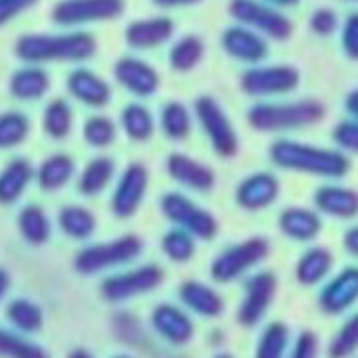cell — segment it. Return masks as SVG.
I'll return each instance as SVG.
<instances>
[{"label": "cell", "instance_id": "obj_43", "mask_svg": "<svg viewBox=\"0 0 358 358\" xmlns=\"http://www.w3.org/2000/svg\"><path fill=\"white\" fill-rule=\"evenodd\" d=\"M334 143L340 147V151L358 153V122L357 120H344L334 128Z\"/></svg>", "mask_w": 358, "mask_h": 358}, {"label": "cell", "instance_id": "obj_52", "mask_svg": "<svg viewBox=\"0 0 358 358\" xmlns=\"http://www.w3.org/2000/svg\"><path fill=\"white\" fill-rule=\"evenodd\" d=\"M67 358H92V355L86 352V350H82V348H78V350H71Z\"/></svg>", "mask_w": 358, "mask_h": 358}, {"label": "cell", "instance_id": "obj_32", "mask_svg": "<svg viewBox=\"0 0 358 358\" xmlns=\"http://www.w3.org/2000/svg\"><path fill=\"white\" fill-rule=\"evenodd\" d=\"M122 128H124V132L128 134L130 141L143 143V141L151 138V134L155 130V122H153L151 111L145 105L130 103L122 111Z\"/></svg>", "mask_w": 358, "mask_h": 358}, {"label": "cell", "instance_id": "obj_34", "mask_svg": "<svg viewBox=\"0 0 358 358\" xmlns=\"http://www.w3.org/2000/svg\"><path fill=\"white\" fill-rule=\"evenodd\" d=\"M159 126L164 130V134L170 141H185L191 134V113L189 109L178 103V101H170L162 107V115H159Z\"/></svg>", "mask_w": 358, "mask_h": 358}, {"label": "cell", "instance_id": "obj_30", "mask_svg": "<svg viewBox=\"0 0 358 358\" xmlns=\"http://www.w3.org/2000/svg\"><path fill=\"white\" fill-rule=\"evenodd\" d=\"M113 174H115V164L111 157H105V155L94 157L78 178V191L82 195H88V197L99 195L101 191L107 189Z\"/></svg>", "mask_w": 358, "mask_h": 358}, {"label": "cell", "instance_id": "obj_10", "mask_svg": "<svg viewBox=\"0 0 358 358\" xmlns=\"http://www.w3.org/2000/svg\"><path fill=\"white\" fill-rule=\"evenodd\" d=\"M241 90L250 96L287 94L300 86V71L294 65H264L243 71Z\"/></svg>", "mask_w": 358, "mask_h": 358}, {"label": "cell", "instance_id": "obj_6", "mask_svg": "<svg viewBox=\"0 0 358 358\" xmlns=\"http://www.w3.org/2000/svg\"><path fill=\"white\" fill-rule=\"evenodd\" d=\"M159 208L166 220H170L176 229L187 231L195 239L212 241L218 235V220L214 214L182 193H166L159 199Z\"/></svg>", "mask_w": 358, "mask_h": 358}, {"label": "cell", "instance_id": "obj_23", "mask_svg": "<svg viewBox=\"0 0 358 358\" xmlns=\"http://www.w3.org/2000/svg\"><path fill=\"white\" fill-rule=\"evenodd\" d=\"M178 298L191 313L206 319H218L224 313L222 296L201 281H185L178 287Z\"/></svg>", "mask_w": 358, "mask_h": 358}, {"label": "cell", "instance_id": "obj_50", "mask_svg": "<svg viewBox=\"0 0 358 358\" xmlns=\"http://www.w3.org/2000/svg\"><path fill=\"white\" fill-rule=\"evenodd\" d=\"M157 6H166V8H176V6H191L197 4L201 0H153Z\"/></svg>", "mask_w": 358, "mask_h": 358}, {"label": "cell", "instance_id": "obj_24", "mask_svg": "<svg viewBox=\"0 0 358 358\" xmlns=\"http://www.w3.org/2000/svg\"><path fill=\"white\" fill-rule=\"evenodd\" d=\"M67 90L88 107H105L111 99L109 84L90 69H76L67 78Z\"/></svg>", "mask_w": 358, "mask_h": 358}, {"label": "cell", "instance_id": "obj_51", "mask_svg": "<svg viewBox=\"0 0 358 358\" xmlns=\"http://www.w3.org/2000/svg\"><path fill=\"white\" fill-rule=\"evenodd\" d=\"M8 285H10V277H8V273L4 268H0V302L8 292Z\"/></svg>", "mask_w": 358, "mask_h": 358}, {"label": "cell", "instance_id": "obj_41", "mask_svg": "<svg viewBox=\"0 0 358 358\" xmlns=\"http://www.w3.org/2000/svg\"><path fill=\"white\" fill-rule=\"evenodd\" d=\"M358 350V313L352 315L334 336L327 355L329 358H350Z\"/></svg>", "mask_w": 358, "mask_h": 358}, {"label": "cell", "instance_id": "obj_26", "mask_svg": "<svg viewBox=\"0 0 358 358\" xmlns=\"http://www.w3.org/2000/svg\"><path fill=\"white\" fill-rule=\"evenodd\" d=\"M73 172H76L73 159L65 153H55L38 166L36 178L42 191H59L71 180Z\"/></svg>", "mask_w": 358, "mask_h": 358}, {"label": "cell", "instance_id": "obj_44", "mask_svg": "<svg viewBox=\"0 0 358 358\" xmlns=\"http://www.w3.org/2000/svg\"><path fill=\"white\" fill-rule=\"evenodd\" d=\"M310 29L317 34V36H331L336 29H338V15L336 10L323 6V8H317L310 17Z\"/></svg>", "mask_w": 358, "mask_h": 358}, {"label": "cell", "instance_id": "obj_19", "mask_svg": "<svg viewBox=\"0 0 358 358\" xmlns=\"http://www.w3.org/2000/svg\"><path fill=\"white\" fill-rule=\"evenodd\" d=\"M168 174L172 176V180H176L178 185L197 191V193H206L212 191L216 185V174L210 166L185 155V153H172L166 162Z\"/></svg>", "mask_w": 358, "mask_h": 358}, {"label": "cell", "instance_id": "obj_7", "mask_svg": "<svg viewBox=\"0 0 358 358\" xmlns=\"http://www.w3.org/2000/svg\"><path fill=\"white\" fill-rule=\"evenodd\" d=\"M229 13L241 25L258 31L260 36L264 34L277 42H285L294 34V23L287 15L258 0H231Z\"/></svg>", "mask_w": 358, "mask_h": 358}, {"label": "cell", "instance_id": "obj_22", "mask_svg": "<svg viewBox=\"0 0 358 358\" xmlns=\"http://www.w3.org/2000/svg\"><path fill=\"white\" fill-rule=\"evenodd\" d=\"M172 34H174V21L168 17L138 19L126 27V42L132 48L147 50V48L162 46L172 38Z\"/></svg>", "mask_w": 358, "mask_h": 358}, {"label": "cell", "instance_id": "obj_21", "mask_svg": "<svg viewBox=\"0 0 358 358\" xmlns=\"http://www.w3.org/2000/svg\"><path fill=\"white\" fill-rule=\"evenodd\" d=\"M279 231L292 241L308 243L321 235L323 220L319 212L315 210H308L302 206H289L279 216Z\"/></svg>", "mask_w": 358, "mask_h": 358}, {"label": "cell", "instance_id": "obj_4", "mask_svg": "<svg viewBox=\"0 0 358 358\" xmlns=\"http://www.w3.org/2000/svg\"><path fill=\"white\" fill-rule=\"evenodd\" d=\"M271 252L266 237H250L227 250H222L210 266V275L216 283H233L258 266Z\"/></svg>", "mask_w": 358, "mask_h": 358}, {"label": "cell", "instance_id": "obj_39", "mask_svg": "<svg viewBox=\"0 0 358 358\" xmlns=\"http://www.w3.org/2000/svg\"><path fill=\"white\" fill-rule=\"evenodd\" d=\"M29 132V122L19 111L0 113V149L17 147L25 141Z\"/></svg>", "mask_w": 358, "mask_h": 358}, {"label": "cell", "instance_id": "obj_15", "mask_svg": "<svg viewBox=\"0 0 358 358\" xmlns=\"http://www.w3.org/2000/svg\"><path fill=\"white\" fill-rule=\"evenodd\" d=\"M279 193H281V185L275 174L254 172L237 185L235 201L245 212H260L273 206Z\"/></svg>", "mask_w": 358, "mask_h": 358}, {"label": "cell", "instance_id": "obj_37", "mask_svg": "<svg viewBox=\"0 0 358 358\" xmlns=\"http://www.w3.org/2000/svg\"><path fill=\"white\" fill-rule=\"evenodd\" d=\"M289 346V327L283 321H273L262 331L254 358H285Z\"/></svg>", "mask_w": 358, "mask_h": 358}, {"label": "cell", "instance_id": "obj_56", "mask_svg": "<svg viewBox=\"0 0 358 358\" xmlns=\"http://www.w3.org/2000/svg\"><path fill=\"white\" fill-rule=\"evenodd\" d=\"M350 2H358V0H350Z\"/></svg>", "mask_w": 358, "mask_h": 358}, {"label": "cell", "instance_id": "obj_29", "mask_svg": "<svg viewBox=\"0 0 358 358\" xmlns=\"http://www.w3.org/2000/svg\"><path fill=\"white\" fill-rule=\"evenodd\" d=\"M57 220H59V229L69 239H76V241L88 239L96 231L94 214L84 206H65V208H61Z\"/></svg>", "mask_w": 358, "mask_h": 358}, {"label": "cell", "instance_id": "obj_9", "mask_svg": "<svg viewBox=\"0 0 358 358\" xmlns=\"http://www.w3.org/2000/svg\"><path fill=\"white\" fill-rule=\"evenodd\" d=\"M164 281V271L157 264H145L134 271L117 273L101 283V296L107 302H126L130 298L157 289Z\"/></svg>", "mask_w": 358, "mask_h": 358}, {"label": "cell", "instance_id": "obj_55", "mask_svg": "<svg viewBox=\"0 0 358 358\" xmlns=\"http://www.w3.org/2000/svg\"><path fill=\"white\" fill-rule=\"evenodd\" d=\"M111 358H132V357H126V355H117V357H111Z\"/></svg>", "mask_w": 358, "mask_h": 358}, {"label": "cell", "instance_id": "obj_31", "mask_svg": "<svg viewBox=\"0 0 358 358\" xmlns=\"http://www.w3.org/2000/svg\"><path fill=\"white\" fill-rule=\"evenodd\" d=\"M17 224H19L21 237L31 245H42L50 239V222H48L46 212L40 206H34V203L25 206L19 212Z\"/></svg>", "mask_w": 358, "mask_h": 358}, {"label": "cell", "instance_id": "obj_20", "mask_svg": "<svg viewBox=\"0 0 358 358\" xmlns=\"http://www.w3.org/2000/svg\"><path fill=\"white\" fill-rule=\"evenodd\" d=\"M315 206L325 216L352 220L358 216V191L350 187L323 185L315 191Z\"/></svg>", "mask_w": 358, "mask_h": 358}, {"label": "cell", "instance_id": "obj_36", "mask_svg": "<svg viewBox=\"0 0 358 358\" xmlns=\"http://www.w3.org/2000/svg\"><path fill=\"white\" fill-rule=\"evenodd\" d=\"M6 319L10 321V325L23 334H34L42 329L44 323V315L42 308L25 298H17L6 306Z\"/></svg>", "mask_w": 358, "mask_h": 358}, {"label": "cell", "instance_id": "obj_47", "mask_svg": "<svg viewBox=\"0 0 358 358\" xmlns=\"http://www.w3.org/2000/svg\"><path fill=\"white\" fill-rule=\"evenodd\" d=\"M38 0H0V25H6L17 15L31 8Z\"/></svg>", "mask_w": 358, "mask_h": 358}, {"label": "cell", "instance_id": "obj_5", "mask_svg": "<svg viewBox=\"0 0 358 358\" xmlns=\"http://www.w3.org/2000/svg\"><path fill=\"white\" fill-rule=\"evenodd\" d=\"M143 252V241L136 235H124L113 241L94 243L78 252L73 266L80 275H96L101 271L128 264Z\"/></svg>", "mask_w": 358, "mask_h": 358}, {"label": "cell", "instance_id": "obj_49", "mask_svg": "<svg viewBox=\"0 0 358 358\" xmlns=\"http://www.w3.org/2000/svg\"><path fill=\"white\" fill-rule=\"evenodd\" d=\"M344 105H346V111L352 115V120H357L358 122V88L357 90H352V92H348Z\"/></svg>", "mask_w": 358, "mask_h": 358}, {"label": "cell", "instance_id": "obj_12", "mask_svg": "<svg viewBox=\"0 0 358 358\" xmlns=\"http://www.w3.org/2000/svg\"><path fill=\"white\" fill-rule=\"evenodd\" d=\"M124 13V0H61L52 8L59 25H80L109 21Z\"/></svg>", "mask_w": 358, "mask_h": 358}, {"label": "cell", "instance_id": "obj_28", "mask_svg": "<svg viewBox=\"0 0 358 358\" xmlns=\"http://www.w3.org/2000/svg\"><path fill=\"white\" fill-rule=\"evenodd\" d=\"M50 86V78L42 67H23L10 76L8 88L10 94L21 101H36L46 94Z\"/></svg>", "mask_w": 358, "mask_h": 358}, {"label": "cell", "instance_id": "obj_25", "mask_svg": "<svg viewBox=\"0 0 358 358\" xmlns=\"http://www.w3.org/2000/svg\"><path fill=\"white\" fill-rule=\"evenodd\" d=\"M334 268V254L329 248H310L306 250L298 264H296V279L300 285L304 287H313V285H319L327 279V275L331 273Z\"/></svg>", "mask_w": 358, "mask_h": 358}, {"label": "cell", "instance_id": "obj_45", "mask_svg": "<svg viewBox=\"0 0 358 358\" xmlns=\"http://www.w3.org/2000/svg\"><path fill=\"white\" fill-rule=\"evenodd\" d=\"M342 48L346 52L348 59L358 61V13H352L346 23H344V31H342Z\"/></svg>", "mask_w": 358, "mask_h": 358}, {"label": "cell", "instance_id": "obj_8", "mask_svg": "<svg viewBox=\"0 0 358 358\" xmlns=\"http://www.w3.org/2000/svg\"><path fill=\"white\" fill-rule=\"evenodd\" d=\"M195 115L212 145V149L216 151V155L220 157H235L239 153V136L237 130L233 126V122L229 120L227 111L220 107V103L214 96H199L195 101Z\"/></svg>", "mask_w": 358, "mask_h": 358}, {"label": "cell", "instance_id": "obj_13", "mask_svg": "<svg viewBox=\"0 0 358 358\" xmlns=\"http://www.w3.org/2000/svg\"><path fill=\"white\" fill-rule=\"evenodd\" d=\"M149 187V172L143 164H128L122 172L113 195H111V212L117 218H130L141 208Z\"/></svg>", "mask_w": 358, "mask_h": 358}, {"label": "cell", "instance_id": "obj_33", "mask_svg": "<svg viewBox=\"0 0 358 358\" xmlns=\"http://www.w3.org/2000/svg\"><path fill=\"white\" fill-rule=\"evenodd\" d=\"M71 126H73V113H71L69 103L63 101V99H52L44 107V113H42V128H44V132L50 138L61 141V138H65L71 132Z\"/></svg>", "mask_w": 358, "mask_h": 358}, {"label": "cell", "instance_id": "obj_16", "mask_svg": "<svg viewBox=\"0 0 358 358\" xmlns=\"http://www.w3.org/2000/svg\"><path fill=\"white\" fill-rule=\"evenodd\" d=\"M151 325L155 334L172 346H185L195 336L191 317L174 304H157L151 313Z\"/></svg>", "mask_w": 358, "mask_h": 358}, {"label": "cell", "instance_id": "obj_1", "mask_svg": "<svg viewBox=\"0 0 358 358\" xmlns=\"http://www.w3.org/2000/svg\"><path fill=\"white\" fill-rule=\"evenodd\" d=\"M268 157L277 168L319 178H342L350 172L346 153L289 138L275 141L268 149Z\"/></svg>", "mask_w": 358, "mask_h": 358}, {"label": "cell", "instance_id": "obj_11", "mask_svg": "<svg viewBox=\"0 0 358 358\" xmlns=\"http://www.w3.org/2000/svg\"><path fill=\"white\" fill-rule=\"evenodd\" d=\"M277 296V277L271 271H260L245 281V296L237 310V323L241 327H256L268 313Z\"/></svg>", "mask_w": 358, "mask_h": 358}, {"label": "cell", "instance_id": "obj_46", "mask_svg": "<svg viewBox=\"0 0 358 358\" xmlns=\"http://www.w3.org/2000/svg\"><path fill=\"white\" fill-rule=\"evenodd\" d=\"M319 357V338L313 331H302L292 348L289 358H317Z\"/></svg>", "mask_w": 358, "mask_h": 358}, {"label": "cell", "instance_id": "obj_54", "mask_svg": "<svg viewBox=\"0 0 358 358\" xmlns=\"http://www.w3.org/2000/svg\"><path fill=\"white\" fill-rule=\"evenodd\" d=\"M214 358H235V357H231V355H218V357H214Z\"/></svg>", "mask_w": 358, "mask_h": 358}, {"label": "cell", "instance_id": "obj_18", "mask_svg": "<svg viewBox=\"0 0 358 358\" xmlns=\"http://www.w3.org/2000/svg\"><path fill=\"white\" fill-rule=\"evenodd\" d=\"M113 76L128 92L136 96H151L159 88V73L155 67L134 57L120 59L113 67Z\"/></svg>", "mask_w": 358, "mask_h": 358}, {"label": "cell", "instance_id": "obj_53", "mask_svg": "<svg viewBox=\"0 0 358 358\" xmlns=\"http://www.w3.org/2000/svg\"><path fill=\"white\" fill-rule=\"evenodd\" d=\"M268 2H273V4H277V6H294V4H298L300 0H268Z\"/></svg>", "mask_w": 358, "mask_h": 358}, {"label": "cell", "instance_id": "obj_2", "mask_svg": "<svg viewBox=\"0 0 358 358\" xmlns=\"http://www.w3.org/2000/svg\"><path fill=\"white\" fill-rule=\"evenodd\" d=\"M96 40L86 31L71 34H25L15 44V55L27 63L48 61H86L94 57Z\"/></svg>", "mask_w": 358, "mask_h": 358}, {"label": "cell", "instance_id": "obj_27", "mask_svg": "<svg viewBox=\"0 0 358 358\" xmlns=\"http://www.w3.org/2000/svg\"><path fill=\"white\" fill-rule=\"evenodd\" d=\"M34 176L31 164L23 157H17L6 164V168L0 172V203H13L17 201L23 191L27 189L29 180Z\"/></svg>", "mask_w": 358, "mask_h": 358}, {"label": "cell", "instance_id": "obj_3", "mask_svg": "<svg viewBox=\"0 0 358 358\" xmlns=\"http://www.w3.org/2000/svg\"><path fill=\"white\" fill-rule=\"evenodd\" d=\"M325 117V105L317 99L294 103H258L248 111V124L258 132L300 130L319 124Z\"/></svg>", "mask_w": 358, "mask_h": 358}, {"label": "cell", "instance_id": "obj_35", "mask_svg": "<svg viewBox=\"0 0 358 358\" xmlns=\"http://www.w3.org/2000/svg\"><path fill=\"white\" fill-rule=\"evenodd\" d=\"M206 46L201 42V38L197 36H182L172 48H170V65L174 71L187 73L191 69H195L199 65V61L203 59Z\"/></svg>", "mask_w": 358, "mask_h": 358}, {"label": "cell", "instance_id": "obj_48", "mask_svg": "<svg viewBox=\"0 0 358 358\" xmlns=\"http://www.w3.org/2000/svg\"><path fill=\"white\" fill-rule=\"evenodd\" d=\"M342 245H344V250H346L350 256L358 258V227H352V229L346 231V235H344V239H342Z\"/></svg>", "mask_w": 358, "mask_h": 358}, {"label": "cell", "instance_id": "obj_14", "mask_svg": "<svg viewBox=\"0 0 358 358\" xmlns=\"http://www.w3.org/2000/svg\"><path fill=\"white\" fill-rule=\"evenodd\" d=\"M358 302V266H346L319 294V308L329 315L338 317L352 308Z\"/></svg>", "mask_w": 358, "mask_h": 358}, {"label": "cell", "instance_id": "obj_17", "mask_svg": "<svg viewBox=\"0 0 358 358\" xmlns=\"http://www.w3.org/2000/svg\"><path fill=\"white\" fill-rule=\"evenodd\" d=\"M222 48L229 57L243 61V63H260L268 55V44L264 36L258 31L245 27V25H233L222 31Z\"/></svg>", "mask_w": 358, "mask_h": 358}, {"label": "cell", "instance_id": "obj_42", "mask_svg": "<svg viewBox=\"0 0 358 358\" xmlns=\"http://www.w3.org/2000/svg\"><path fill=\"white\" fill-rule=\"evenodd\" d=\"M84 141L96 149L109 147L115 141V124L105 115H92L84 124Z\"/></svg>", "mask_w": 358, "mask_h": 358}, {"label": "cell", "instance_id": "obj_40", "mask_svg": "<svg viewBox=\"0 0 358 358\" xmlns=\"http://www.w3.org/2000/svg\"><path fill=\"white\" fill-rule=\"evenodd\" d=\"M0 357L2 358H48L44 348L38 344L8 331L0 329Z\"/></svg>", "mask_w": 358, "mask_h": 358}, {"label": "cell", "instance_id": "obj_38", "mask_svg": "<svg viewBox=\"0 0 358 358\" xmlns=\"http://www.w3.org/2000/svg\"><path fill=\"white\" fill-rule=\"evenodd\" d=\"M162 252L172 262H189L195 256V237L174 227L162 237Z\"/></svg>", "mask_w": 358, "mask_h": 358}]
</instances>
